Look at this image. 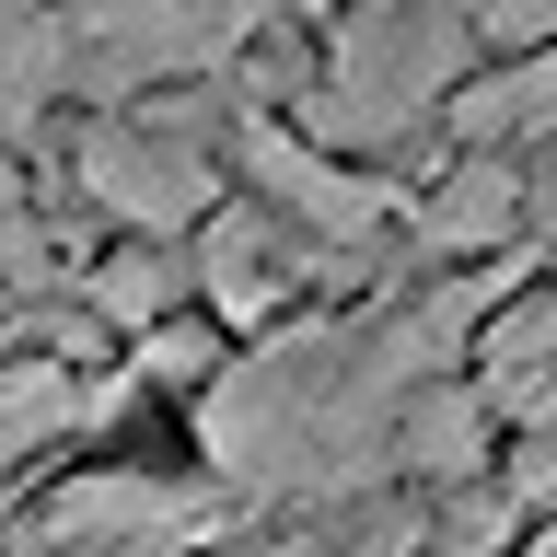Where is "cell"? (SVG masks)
Listing matches in <instances>:
<instances>
[{
    "label": "cell",
    "mask_w": 557,
    "mask_h": 557,
    "mask_svg": "<svg viewBox=\"0 0 557 557\" xmlns=\"http://www.w3.org/2000/svg\"><path fill=\"white\" fill-rule=\"evenodd\" d=\"M499 290L511 278H465V290H430L407 313H372V325H302L256 360H221L198 383V453L256 499H325V487L383 476L407 395L430 372H453L465 325Z\"/></svg>",
    "instance_id": "obj_1"
},
{
    "label": "cell",
    "mask_w": 557,
    "mask_h": 557,
    "mask_svg": "<svg viewBox=\"0 0 557 557\" xmlns=\"http://www.w3.org/2000/svg\"><path fill=\"white\" fill-rule=\"evenodd\" d=\"M465 47H476L465 0H360V24L337 35V59L313 82L302 128L337 139V151H395V139H418L453 104Z\"/></svg>",
    "instance_id": "obj_2"
},
{
    "label": "cell",
    "mask_w": 557,
    "mask_h": 557,
    "mask_svg": "<svg viewBox=\"0 0 557 557\" xmlns=\"http://www.w3.org/2000/svg\"><path fill=\"white\" fill-rule=\"evenodd\" d=\"M70 186L128 221V233H198L221 209V163H209L198 128H163V116H104V128L70 139Z\"/></svg>",
    "instance_id": "obj_3"
},
{
    "label": "cell",
    "mask_w": 557,
    "mask_h": 557,
    "mask_svg": "<svg viewBox=\"0 0 557 557\" xmlns=\"http://www.w3.org/2000/svg\"><path fill=\"white\" fill-rule=\"evenodd\" d=\"M233 12L221 0H82L70 12V82L104 104L151 94V82H174V70H209L233 59Z\"/></svg>",
    "instance_id": "obj_4"
},
{
    "label": "cell",
    "mask_w": 557,
    "mask_h": 557,
    "mask_svg": "<svg viewBox=\"0 0 557 557\" xmlns=\"http://www.w3.org/2000/svg\"><path fill=\"white\" fill-rule=\"evenodd\" d=\"M233 163L256 174L268 209H278V221H302L313 244H372L383 221H395V186L360 174V151H337V139H313V128L244 116V128H233Z\"/></svg>",
    "instance_id": "obj_5"
},
{
    "label": "cell",
    "mask_w": 557,
    "mask_h": 557,
    "mask_svg": "<svg viewBox=\"0 0 557 557\" xmlns=\"http://www.w3.org/2000/svg\"><path fill=\"white\" fill-rule=\"evenodd\" d=\"M209 522L221 511L163 487V476H82L35 511V534H70V546H174V534H209Z\"/></svg>",
    "instance_id": "obj_6"
},
{
    "label": "cell",
    "mask_w": 557,
    "mask_h": 557,
    "mask_svg": "<svg viewBox=\"0 0 557 557\" xmlns=\"http://www.w3.org/2000/svg\"><path fill=\"white\" fill-rule=\"evenodd\" d=\"M522 221H534V186L511 174V151H499V139H465V163L418 198V233L442 244V256H487V244H511Z\"/></svg>",
    "instance_id": "obj_7"
},
{
    "label": "cell",
    "mask_w": 557,
    "mask_h": 557,
    "mask_svg": "<svg viewBox=\"0 0 557 557\" xmlns=\"http://www.w3.org/2000/svg\"><path fill=\"white\" fill-rule=\"evenodd\" d=\"M198 290H209L221 325H268V313L290 302V244H278V221L209 209V221H198Z\"/></svg>",
    "instance_id": "obj_8"
},
{
    "label": "cell",
    "mask_w": 557,
    "mask_h": 557,
    "mask_svg": "<svg viewBox=\"0 0 557 557\" xmlns=\"http://www.w3.org/2000/svg\"><path fill=\"white\" fill-rule=\"evenodd\" d=\"M186 278H198V256H174V233H128L116 256L82 268V313L116 325V337H139V325H163V313L186 302Z\"/></svg>",
    "instance_id": "obj_9"
},
{
    "label": "cell",
    "mask_w": 557,
    "mask_h": 557,
    "mask_svg": "<svg viewBox=\"0 0 557 557\" xmlns=\"http://www.w3.org/2000/svg\"><path fill=\"white\" fill-rule=\"evenodd\" d=\"M453 139H557V35L546 47H511V70H487V82H453Z\"/></svg>",
    "instance_id": "obj_10"
},
{
    "label": "cell",
    "mask_w": 557,
    "mask_h": 557,
    "mask_svg": "<svg viewBox=\"0 0 557 557\" xmlns=\"http://www.w3.org/2000/svg\"><path fill=\"white\" fill-rule=\"evenodd\" d=\"M487 418H499V407H487V383L465 395V383L430 372V383L407 395V418H395V465H418V476H453V487L487 476Z\"/></svg>",
    "instance_id": "obj_11"
},
{
    "label": "cell",
    "mask_w": 557,
    "mask_h": 557,
    "mask_svg": "<svg viewBox=\"0 0 557 557\" xmlns=\"http://www.w3.org/2000/svg\"><path fill=\"white\" fill-rule=\"evenodd\" d=\"M59 82H70V24L35 0H0V139H24Z\"/></svg>",
    "instance_id": "obj_12"
},
{
    "label": "cell",
    "mask_w": 557,
    "mask_h": 557,
    "mask_svg": "<svg viewBox=\"0 0 557 557\" xmlns=\"http://www.w3.org/2000/svg\"><path fill=\"white\" fill-rule=\"evenodd\" d=\"M476 372H557V290L546 302H499V325L476 337Z\"/></svg>",
    "instance_id": "obj_13"
},
{
    "label": "cell",
    "mask_w": 557,
    "mask_h": 557,
    "mask_svg": "<svg viewBox=\"0 0 557 557\" xmlns=\"http://www.w3.org/2000/svg\"><path fill=\"white\" fill-rule=\"evenodd\" d=\"M128 360H139L151 383H209V372H221V325L163 313V325H139V337H128Z\"/></svg>",
    "instance_id": "obj_14"
},
{
    "label": "cell",
    "mask_w": 557,
    "mask_h": 557,
    "mask_svg": "<svg viewBox=\"0 0 557 557\" xmlns=\"http://www.w3.org/2000/svg\"><path fill=\"white\" fill-rule=\"evenodd\" d=\"M465 24H476L487 47H546V35H557V0H465Z\"/></svg>",
    "instance_id": "obj_15"
},
{
    "label": "cell",
    "mask_w": 557,
    "mask_h": 557,
    "mask_svg": "<svg viewBox=\"0 0 557 557\" xmlns=\"http://www.w3.org/2000/svg\"><path fill=\"white\" fill-rule=\"evenodd\" d=\"M233 24H302V12H337V0H221Z\"/></svg>",
    "instance_id": "obj_16"
},
{
    "label": "cell",
    "mask_w": 557,
    "mask_h": 557,
    "mask_svg": "<svg viewBox=\"0 0 557 557\" xmlns=\"http://www.w3.org/2000/svg\"><path fill=\"white\" fill-rule=\"evenodd\" d=\"M534 209H546V221H557V186H546V198H534Z\"/></svg>",
    "instance_id": "obj_17"
},
{
    "label": "cell",
    "mask_w": 557,
    "mask_h": 557,
    "mask_svg": "<svg viewBox=\"0 0 557 557\" xmlns=\"http://www.w3.org/2000/svg\"><path fill=\"white\" fill-rule=\"evenodd\" d=\"M0 209H12V174H0Z\"/></svg>",
    "instance_id": "obj_18"
}]
</instances>
